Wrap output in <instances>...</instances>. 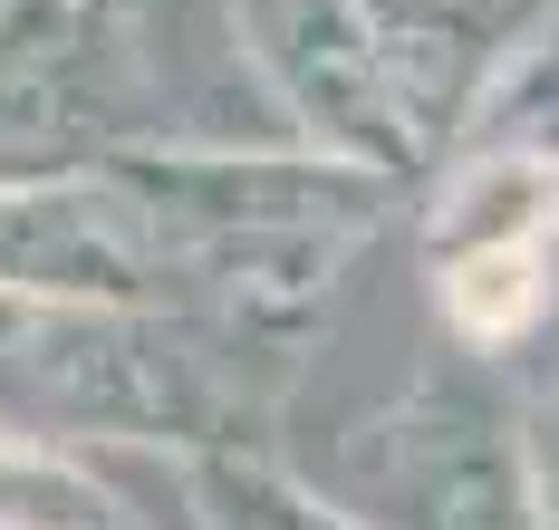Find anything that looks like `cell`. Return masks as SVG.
<instances>
[{"label":"cell","mask_w":559,"mask_h":530,"mask_svg":"<svg viewBox=\"0 0 559 530\" xmlns=\"http://www.w3.org/2000/svg\"><path fill=\"white\" fill-rule=\"evenodd\" d=\"M483 135L531 145V155H559V0L540 10V39H531V59H521V77L502 87V107H492Z\"/></svg>","instance_id":"52a82bcc"},{"label":"cell","mask_w":559,"mask_h":530,"mask_svg":"<svg viewBox=\"0 0 559 530\" xmlns=\"http://www.w3.org/2000/svg\"><path fill=\"white\" fill-rule=\"evenodd\" d=\"M0 406L29 444H241L231 357L174 309H29L0 338Z\"/></svg>","instance_id":"6da1fadb"},{"label":"cell","mask_w":559,"mask_h":530,"mask_svg":"<svg viewBox=\"0 0 559 530\" xmlns=\"http://www.w3.org/2000/svg\"><path fill=\"white\" fill-rule=\"evenodd\" d=\"M550 251H559V155L473 135L435 155V183L415 203V261L425 299L453 357H502L531 348L540 309H550Z\"/></svg>","instance_id":"7a4b0ae2"},{"label":"cell","mask_w":559,"mask_h":530,"mask_svg":"<svg viewBox=\"0 0 559 530\" xmlns=\"http://www.w3.org/2000/svg\"><path fill=\"white\" fill-rule=\"evenodd\" d=\"M87 530H126V511H116V502H107V511H97V521H87Z\"/></svg>","instance_id":"9c48e42d"},{"label":"cell","mask_w":559,"mask_h":530,"mask_svg":"<svg viewBox=\"0 0 559 530\" xmlns=\"http://www.w3.org/2000/svg\"><path fill=\"white\" fill-rule=\"evenodd\" d=\"M540 10L550 0H357L377 77H386L425 165L492 125L502 87L521 77L531 39H540Z\"/></svg>","instance_id":"5b68a950"},{"label":"cell","mask_w":559,"mask_h":530,"mask_svg":"<svg viewBox=\"0 0 559 530\" xmlns=\"http://www.w3.org/2000/svg\"><path fill=\"white\" fill-rule=\"evenodd\" d=\"M337 511L357 530H540L521 414L492 396L483 357L425 366L395 406L347 424Z\"/></svg>","instance_id":"3957f363"},{"label":"cell","mask_w":559,"mask_h":530,"mask_svg":"<svg viewBox=\"0 0 559 530\" xmlns=\"http://www.w3.org/2000/svg\"><path fill=\"white\" fill-rule=\"evenodd\" d=\"M223 20H231V59L280 117V135L347 155L386 183L425 174L386 77H377V49L357 29V0H223Z\"/></svg>","instance_id":"277c9868"},{"label":"cell","mask_w":559,"mask_h":530,"mask_svg":"<svg viewBox=\"0 0 559 530\" xmlns=\"http://www.w3.org/2000/svg\"><path fill=\"white\" fill-rule=\"evenodd\" d=\"M0 299L10 309H165L155 241L97 165L0 183Z\"/></svg>","instance_id":"8992f818"},{"label":"cell","mask_w":559,"mask_h":530,"mask_svg":"<svg viewBox=\"0 0 559 530\" xmlns=\"http://www.w3.org/2000/svg\"><path fill=\"white\" fill-rule=\"evenodd\" d=\"M531 366H540V386H559V251H550V309H540V328H531Z\"/></svg>","instance_id":"ba28073f"},{"label":"cell","mask_w":559,"mask_h":530,"mask_svg":"<svg viewBox=\"0 0 559 530\" xmlns=\"http://www.w3.org/2000/svg\"><path fill=\"white\" fill-rule=\"evenodd\" d=\"M20 318H29V309H10V299H0V338H10V328H20Z\"/></svg>","instance_id":"30bf717a"}]
</instances>
